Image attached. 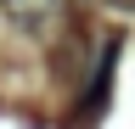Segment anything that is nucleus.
I'll use <instances>...</instances> for the list:
<instances>
[{
	"instance_id": "1",
	"label": "nucleus",
	"mask_w": 135,
	"mask_h": 129,
	"mask_svg": "<svg viewBox=\"0 0 135 129\" xmlns=\"http://www.w3.org/2000/svg\"><path fill=\"white\" fill-rule=\"evenodd\" d=\"M6 6V17L17 28H28V34H51V28L62 23V11H68V0H0Z\"/></svg>"
},
{
	"instance_id": "2",
	"label": "nucleus",
	"mask_w": 135,
	"mask_h": 129,
	"mask_svg": "<svg viewBox=\"0 0 135 129\" xmlns=\"http://www.w3.org/2000/svg\"><path fill=\"white\" fill-rule=\"evenodd\" d=\"M113 62H118V39L101 45V68L90 73V90H84V101H79V118H90V112L107 107V90H113Z\"/></svg>"
},
{
	"instance_id": "3",
	"label": "nucleus",
	"mask_w": 135,
	"mask_h": 129,
	"mask_svg": "<svg viewBox=\"0 0 135 129\" xmlns=\"http://www.w3.org/2000/svg\"><path fill=\"white\" fill-rule=\"evenodd\" d=\"M113 6H124V11H129V6H135V0H113Z\"/></svg>"
}]
</instances>
